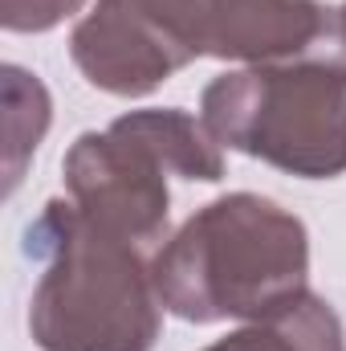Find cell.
I'll return each instance as SVG.
<instances>
[{"mask_svg":"<svg viewBox=\"0 0 346 351\" xmlns=\"http://www.w3.org/2000/svg\"><path fill=\"white\" fill-rule=\"evenodd\" d=\"M62 176H66V196L102 229L143 250L168 241L172 168L131 127L127 114H118L106 131L78 135L62 160Z\"/></svg>","mask_w":346,"mask_h":351,"instance_id":"5b68a950","label":"cell"},{"mask_svg":"<svg viewBox=\"0 0 346 351\" xmlns=\"http://www.w3.org/2000/svg\"><path fill=\"white\" fill-rule=\"evenodd\" d=\"M338 45V8L322 0H98L70 37L90 86L143 98L196 58L293 62Z\"/></svg>","mask_w":346,"mask_h":351,"instance_id":"6da1fadb","label":"cell"},{"mask_svg":"<svg viewBox=\"0 0 346 351\" xmlns=\"http://www.w3.org/2000/svg\"><path fill=\"white\" fill-rule=\"evenodd\" d=\"M41 265L29 298V335L41 351H151L163 298L147 250L102 229L70 196H53L25 229Z\"/></svg>","mask_w":346,"mask_h":351,"instance_id":"7a4b0ae2","label":"cell"},{"mask_svg":"<svg viewBox=\"0 0 346 351\" xmlns=\"http://www.w3.org/2000/svg\"><path fill=\"white\" fill-rule=\"evenodd\" d=\"M82 4L86 0H0V25L8 33H49Z\"/></svg>","mask_w":346,"mask_h":351,"instance_id":"ba28073f","label":"cell"},{"mask_svg":"<svg viewBox=\"0 0 346 351\" xmlns=\"http://www.w3.org/2000/svg\"><path fill=\"white\" fill-rule=\"evenodd\" d=\"M0 119H4V192H16L29 156L41 147L49 131V90L37 74L21 66L0 70Z\"/></svg>","mask_w":346,"mask_h":351,"instance_id":"52a82bcc","label":"cell"},{"mask_svg":"<svg viewBox=\"0 0 346 351\" xmlns=\"http://www.w3.org/2000/svg\"><path fill=\"white\" fill-rule=\"evenodd\" d=\"M200 119L228 152L302 180L346 172V53H306L212 78Z\"/></svg>","mask_w":346,"mask_h":351,"instance_id":"277c9868","label":"cell"},{"mask_svg":"<svg viewBox=\"0 0 346 351\" xmlns=\"http://www.w3.org/2000/svg\"><path fill=\"white\" fill-rule=\"evenodd\" d=\"M338 45H343V53H346V0H343V8H338Z\"/></svg>","mask_w":346,"mask_h":351,"instance_id":"9c48e42d","label":"cell"},{"mask_svg":"<svg viewBox=\"0 0 346 351\" xmlns=\"http://www.w3.org/2000/svg\"><path fill=\"white\" fill-rule=\"evenodd\" d=\"M151 274L163 311L183 323H253L310 290V233L277 200L228 192L159 245Z\"/></svg>","mask_w":346,"mask_h":351,"instance_id":"3957f363","label":"cell"},{"mask_svg":"<svg viewBox=\"0 0 346 351\" xmlns=\"http://www.w3.org/2000/svg\"><path fill=\"white\" fill-rule=\"evenodd\" d=\"M343 319L334 315V306L322 294L306 290L204 351H343Z\"/></svg>","mask_w":346,"mask_h":351,"instance_id":"8992f818","label":"cell"}]
</instances>
